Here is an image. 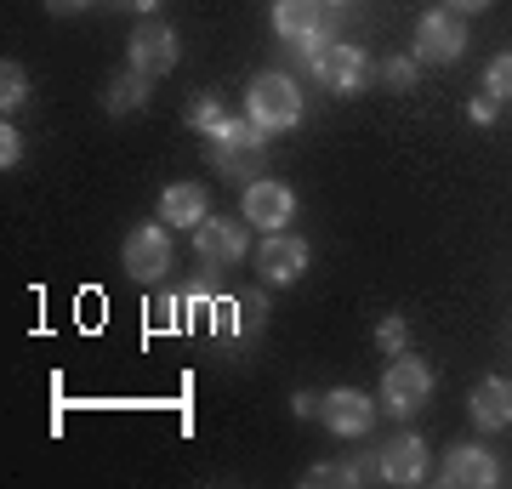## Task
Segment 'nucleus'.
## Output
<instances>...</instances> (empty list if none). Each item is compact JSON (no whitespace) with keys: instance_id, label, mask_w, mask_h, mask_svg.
Wrapping results in <instances>:
<instances>
[{"instance_id":"c85d7f7f","label":"nucleus","mask_w":512,"mask_h":489,"mask_svg":"<svg viewBox=\"0 0 512 489\" xmlns=\"http://www.w3.org/2000/svg\"><path fill=\"white\" fill-rule=\"evenodd\" d=\"M109 6H126V12H143V18L160 12V0H109Z\"/></svg>"},{"instance_id":"f03ea898","label":"nucleus","mask_w":512,"mask_h":489,"mask_svg":"<svg viewBox=\"0 0 512 489\" xmlns=\"http://www.w3.org/2000/svg\"><path fill=\"white\" fill-rule=\"evenodd\" d=\"M302 63H308V74L319 80L325 91H336V97H353V91H365L370 80V57L359 52V46H342V40H313V46H302Z\"/></svg>"},{"instance_id":"4be33fe9","label":"nucleus","mask_w":512,"mask_h":489,"mask_svg":"<svg viewBox=\"0 0 512 489\" xmlns=\"http://www.w3.org/2000/svg\"><path fill=\"white\" fill-rule=\"evenodd\" d=\"M23 103H29V74L6 57V63H0V109L12 114V109H23Z\"/></svg>"},{"instance_id":"4468645a","label":"nucleus","mask_w":512,"mask_h":489,"mask_svg":"<svg viewBox=\"0 0 512 489\" xmlns=\"http://www.w3.org/2000/svg\"><path fill=\"white\" fill-rule=\"evenodd\" d=\"M439 484H450V489H495L501 484V461H495V450H484V444H456V450L444 455Z\"/></svg>"},{"instance_id":"b1692460","label":"nucleus","mask_w":512,"mask_h":489,"mask_svg":"<svg viewBox=\"0 0 512 489\" xmlns=\"http://www.w3.org/2000/svg\"><path fill=\"white\" fill-rule=\"evenodd\" d=\"M484 91L501 97V103H512V52L490 57V69H484Z\"/></svg>"},{"instance_id":"20e7f679","label":"nucleus","mask_w":512,"mask_h":489,"mask_svg":"<svg viewBox=\"0 0 512 489\" xmlns=\"http://www.w3.org/2000/svg\"><path fill=\"white\" fill-rule=\"evenodd\" d=\"M427 399H433V364H421L416 353H399L382 376V410L404 421V416H416Z\"/></svg>"},{"instance_id":"6e6552de","label":"nucleus","mask_w":512,"mask_h":489,"mask_svg":"<svg viewBox=\"0 0 512 489\" xmlns=\"http://www.w3.org/2000/svg\"><path fill=\"white\" fill-rule=\"evenodd\" d=\"M308 262H313L308 239L291 234V228H279V234H268L256 245V273H262L268 285H296V279L308 273Z\"/></svg>"},{"instance_id":"c756f323","label":"nucleus","mask_w":512,"mask_h":489,"mask_svg":"<svg viewBox=\"0 0 512 489\" xmlns=\"http://www.w3.org/2000/svg\"><path fill=\"white\" fill-rule=\"evenodd\" d=\"M484 6H490V0H450V12H456V18H461V12L473 18V12H484Z\"/></svg>"},{"instance_id":"a878e982","label":"nucleus","mask_w":512,"mask_h":489,"mask_svg":"<svg viewBox=\"0 0 512 489\" xmlns=\"http://www.w3.org/2000/svg\"><path fill=\"white\" fill-rule=\"evenodd\" d=\"M23 160V137L18 131H12V120H6V126H0V165H6V171H12V165Z\"/></svg>"},{"instance_id":"ddd939ff","label":"nucleus","mask_w":512,"mask_h":489,"mask_svg":"<svg viewBox=\"0 0 512 489\" xmlns=\"http://www.w3.org/2000/svg\"><path fill=\"white\" fill-rule=\"evenodd\" d=\"M245 228H239V217H205L200 228H194V256H200L205 268H234V262H245Z\"/></svg>"},{"instance_id":"7ed1b4c3","label":"nucleus","mask_w":512,"mask_h":489,"mask_svg":"<svg viewBox=\"0 0 512 489\" xmlns=\"http://www.w3.org/2000/svg\"><path fill=\"white\" fill-rule=\"evenodd\" d=\"M245 120H256V126L268 131H291L296 120H302V86H296L291 74H256L251 91H245Z\"/></svg>"},{"instance_id":"6ab92c4d","label":"nucleus","mask_w":512,"mask_h":489,"mask_svg":"<svg viewBox=\"0 0 512 489\" xmlns=\"http://www.w3.org/2000/svg\"><path fill=\"white\" fill-rule=\"evenodd\" d=\"M143 319H148V330H160V336H171V330H194L188 290H160V296L143 308Z\"/></svg>"},{"instance_id":"9b49d317","label":"nucleus","mask_w":512,"mask_h":489,"mask_svg":"<svg viewBox=\"0 0 512 489\" xmlns=\"http://www.w3.org/2000/svg\"><path fill=\"white\" fill-rule=\"evenodd\" d=\"M376 478L382 484H399V489H416L427 484V444H421V433H393L376 450Z\"/></svg>"},{"instance_id":"cd10ccee","label":"nucleus","mask_w":512,"mask_h":489,"mask_svg":"<svg viewBox=\"0 0 512 489\" xmlns=\"http://www.w3.org/2000/svg\"><path fill=\"white\" fill-rule=\"evenodd\" d=\"M92 0H46V12H57V18H74V12H86Z\"/></svg>"},{"instance_id":"9d476101","label":"nucleus","mask_w":512,"mask_h":489,"mask_svg":"<svg viewBox=\"0 0 512 489\" xmlns=\"http://www.w3.org/2000/svg\"><path fill=\"white\" fill-rule=\"evenodd\" d=\"M467 52V23L444 6V12H421L416 23V63H456V57Z\"/></svg>"},{"instance_id":"f8f14e48","label":"nucleus","mask_w":512,"mask_h":489,"mask_svg":"<svg viewBox=\"0 0 512 489\" xmlns=\"http://www.w3.org/2000/svg\"><path fill=\"white\" fill-rule=\"evenodd\" d=\"M239 211H245V228L279 234V228H291V217H296V194L274 177H256L251 188H245V205H239Z\"/></svg>"},{"instance_id":"5701e85b","label":"nucleus","mask_w":512,"mask_h":489,"mask_svg":"<svg viewBox=\"0 0 512 489\" xmlns=\"http://www.w3.org/2000/svg\"><path fill=\"white\" fill-rule=\"evenodd\" d=\"M376 80L387 91H410L416 86V57H387V63H376Z\"/></svg>"},{"instance_id":"393cba45","label":"nucleus","mask_w":512,"mask_h":489,"mask_svg":"<svg viewBox=\"0 0 512 489\" xmlns=\"http://www.w3.org/2000/svg\"><path fill=\"white\" fill-rule=\"evenodd\" d=\"M495 114H501V97H490V91H478L473 103H467V120L473 126H495Z\"/></svg>"},{"instance_id":"f257e3e1","label":"nucleus","mask_w":512,"mask_h":489,"mask_svg":"<svg viewBox=\"0 0 512 489\" xmlns=\"http://www.w3.org/2000/svg\"><path fill=\"white\" fill-rule=\"evenodd\" d=\"M205 154H211V165H217L222 177L256 182L268 171V131L256 126V120H228L217 137H205Z\"/></svg>"},{"instance_id":"bb28decb","label":"nucleus","mask_w":512,"mask_h":489,"mask_svg":"<svg viewBox=\"0 0 512 489\" xmlns=\"http://www.w3.org/2000/svg\"><path fill=\"white\" fill-rule=\"evenodd\" d=\"M291 410H296V416H319V393H308V387H302V393L291 399Z\"/></svg>"},{"instance_id":"dca6fc26","label":"nucleus","mask_w":512,"mask_h":489,"mask_svg":"<svg viewBox=\"0 0 512 489\" xmlns=\"http://www.w3.org/2000/svg\"><path fill=\"white\" fill-rule=\"evenodd\" d=\"M205 217H211V200H205L200 182H171V188L160 194V222L165 228H188V234H194Z\"/></svg>"},{"instance_id":"7c9ffc66","label":"nucleus","mask_w":512,"mask_h":489,"mask_svg":"<svg viewBox=\"0 0 512 489\" xmlns=\"http://www.w3.org/2000/svg\"><path fill=\"white\" fill-rule=\"evenodd\" d=\"M325 6H348V0H325Z\"/></svg>"},{"instance_id":"2eb2a0df","label":"nucleus","mask_w":512,"mask_h":489,"mask_svg":"<svg viewBox=\"0 0 512 489\" xmlns=\"http://www.w3.org/2000/svg\"><path fill=\"white\" fill-rule=\"evenodd\" d=\"M274 35L285 46H313L325 35V0H274Z\"/></svg>"},{"instance_id":"39448f33","label":"nucleus","mask_w":512,"mask_h":489,"mask_svg":"<svg viewBox=\"0 0 512 489\" xmlns=\"http://www.w3.org/2000/svg\"><path fill=\"white\" fill-rule=\"evenodd\" d=\"M120 268H126L137 285H160L165 273H171V234H165V222L131 228L126 245H120Z\"/></svg>"},{"instance_id":"f3484780","label":"nucleus","mask_w":512,"mask_h":489,"mask_svg":"<svg viewBox=\"0 0 512 489\" xmlns=\"http://www.w3.org/2000/svg\"><path fill=\"white\" fill-rule=\"evenodd\" d=\"M467 410H473V421L484 427V433H495V427H512V381L490 376L473 387V399H467Z\"/></svg>"},{"instance_id":"0eeeda50","label":"nucleus","mask_w":512,"mask_h":489,"mask_svg":"<svg viewBox=\"0 0 512 489\" xmlns=\"http://www.w3.org/2000/svg\"><path fill=\"white\" fill-rule=\"evenodd\" d=\"M177 57H183V46H177V29L171 23H160V18H143L137 29H131V40H126V63L131 69H143V74H171L177 69Z\"/></svg>"},{"instance_id":"412c9836","label":"nucleus","mask_w":512,"mask_h":489,"mask_svg":"<svg viewBox=\"0 0 512 489\" xmlns=\"http://www.w3.org/2000/svg\"><path fill=\"white\" fill-rule=\"evenodd\" d=\"M376 347H382L387 359L410 353V319H404V313H382V319H376Z\"/></svg>"},{"instance_id":"a211bd4d","label":"nucleus","mask_w":512,"mask_h":489,"mask_svg":"<svg viewBox=\"0 0 512 489\" xmlns=\"http://www.w3.org/2000/svg\"><path fill=\"white\" fill-rule=\"evenodd\" d=\"M148 97H154V74H143V69H120L103 86V109L109 114H137V109H148Z\"/></svg>"},{"instance_id":"423d86ee","label":"nucleus","mask_w":512,"mask_h":489,"mask_svg":"<svg viewBox=\"0 0 512 489\" xmlns=\"http://www.w3.org/2000/svg\"><path fill=\"white\" fill-rule=\"evenodd\" d=\"M268 325V296L262 290H239V296H217V308H211V330H217V342H256Z\"/></svg>"},{"instance_id":"aec40b11","label":"nucleus","mask_w":512,"mask_h":489,"mask_svg":"<svg viewBox=\"0 0 512 489\" xmlns=\"http://www.w3.org/2000/svg\"><path fill=\"white\" fill-rule=\"evenodd\" d=\"M183 120L194 126V137H217L234 114H228V103H222L217 91H200V97H188V109H183Z\"/></svg>"},{"instance_id":"1a4fd4ad","label":"nucleus","mask_w":512,"mask_h":489,"mask_svg":"<svg viewBox=\"0 0 512 489\" xmlns=\"http://www.w3.org/2000/svg\"><path fill=\"white\" fill-rule=\"evenodd\" d=\"M319 421L336 438H365L376 427V399L359 387H330V393H319Z\"/></svg>"}]
</instances>
